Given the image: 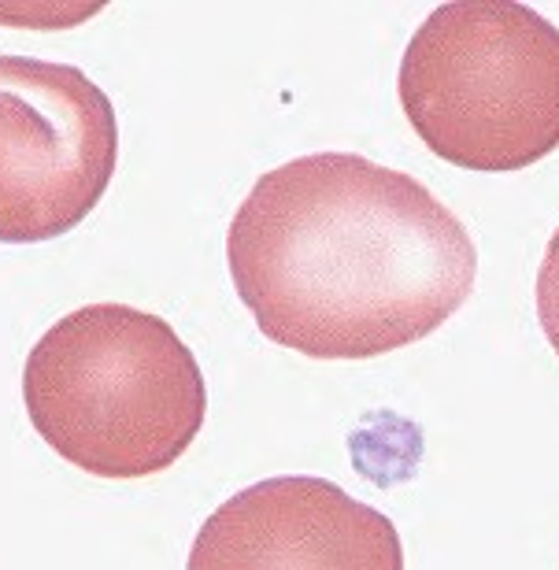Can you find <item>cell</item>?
I'll return each mask as SVG.
<instances>
[{
	"mask_svg": "<svg viewBox=\"0 0 559 570\" xmlns=\"http://www.w3.org/2000/svg\"><path fill=\"white\" fill-rule=\"evenodd\" d=\"M226 264L275 345L374 360L460 312L478 248L419 178L356 153H315L256 178L226 230Z\"/></svg>",
	"mask_w": 559,
	"mask_h": 570,
	"instance_id": "6da1fadb",
	"label": "cell"
},
{
	"mask_svg": "<svg viewBox=\"0 0 559 570\" xmlns=\"http://www.w3.org/2000/svg\"><path fill=\"white\" fill-rule=\"evenodd\" d=\"M41 441L94 478H148L178 463L208 415L189 345L153 312L89 304L41 334L22 367Z\"/></svg>",
	"mask_w": 559,
	"mask_h": 570,
	"instance_id": "7a4b0ae2",
	"label": "cell"
},
{
	"mask_svg": "<svg viewBox=\"0 0 559 570\" xmlns=\"http://www.w3.org/2000/svg\"><path fill=\"white\" fill-rule=\"evenodd\" d=\"M433 156L508 175L559 148V30L516 0H455L412 33L396 75Z\"/></svg>",
	"mask_w": 559,
	"mask_h": 570,
	"instance_id": "3957f363",
	"label": "cell"
},
{
	"mask_svg": "<svg viewBox=\"0 0 559 570\" xmlns=\"http://www.w3.org/2000/svg\"><path fill=\"white\" fill-rule=\"evenodd\" d=\"M116 105L71 63L0 56V242L71 234L116 178Z\"/></svg>",
	"mask_w": 559,
	"mask_h": 570,
	"instance_id": "277c9868",
	"label": "cell"
},
{
	"mask_svg": "<svg viewBox=\"0 0 559 570\" xmlns=\"http://www.w3.org/2000/svg\"><path fill=\"white\" fill-rule=\"evenodd\" d=\"M186 570H404L379 508L312 474L267 478L204 519Z\"/></svg>",
	"mask_w": 559,
	"mask_h": 570,
	"instance_id": "5b68a950",
	"label": "cell"
},
{
	"mask_svg": "<svg viewBox=\"0 0 559 570\" xmlns=\"http://www.w3.org/2000/svg\"><path fill=\"white\" fill-rule=\"evenodd\" d=\"M538 318L545 337H549V345L559 356V230L549 237V248H545L538 271Z\"/></svg>",
	"mask_w": 559,
	"mask_h": 570,
	"instance_id": "8992f818",
	"label": "cell"
}]
</instances>
